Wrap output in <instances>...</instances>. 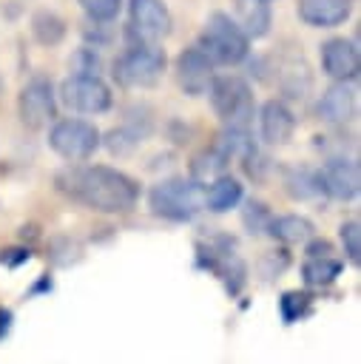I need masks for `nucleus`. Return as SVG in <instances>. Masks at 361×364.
Segmentation results:
<instances>
[{
	"label": "nucleus",
	"mask_w": 361,
	"mask_h": 364,
	"mask_svg": "<svg viewBox=\"0 0 361 364\" xmlns=\"http://www.w3.org/2000/svg\"><path fill=\"white\" fill-rule=\"evenodd\" d=\"M270 219H273V213H270V208H267L262 199H247V202H244V208H242V225H244V230H247L250 236L267 233Z\"/></svg>",
	"instance_id": "nucleus-23"
},
{
	"label": "nucleus",
	"mask_w": 361,
	"mask_h": 364,
	"mask_svg": "<svg viewBox=\"0 0 361 364\" xmlns=\"http://www.w3.org/2000/svg\"><path fill=\"white\" fill-rule=\"evenodd\" d=\"M176 80H179L182 91L190 94V97L208 94V88L213 82V60L199 46L185 48L176 57Z\"/></svg>",
	"instance_id": "nucleus-12"
},
{
	"label": "nucleus",
	"mask_w": 361,
	"mask_h": 364,
	"mask_svg": "<svg viewBox=\"0 0 361 364\" xmlns=\"http://www.w3.org/2000/svg\"><path fill=\"white\" fill-rule=\"evenodd\" d=\"M318 188L321 193H327L330 199H338V202H350L358 196L361 191V173H358V162L355 159H347V156H333L327 159L318 171Z\"/></svg>",
	"instance_id": "nucleus-10"
},
{
	"label": "nucleus",
	"mask_w": 361,
	"mask_h": 364,
	"mask_svg": "<svg viewBox=\"0 0 361 364\" xmlns=\"http://www.w3.org/2000/svg\"><path fill=\"white\" fill-rule=\"evenodd\" d=\"M344 270V262L335 256H318V259H304L301 264V279L307 287H330Z\"/></svg>",
	"instance_id": "nucleus-20"
},
{
	"label": "nucleus",
	"mask_w": 361,
	"mask_h": 364,
	"mask_svg": "<svg viewBox=\"0 0 361 364\" xmlns=\"http://www.w3.org/2000/svg\"><path fill=\"white\" fill-rule=\"evenodd\" d=\"M236 26L247 37H264L270 31V9L264 0H236Z\"/></svg>",
	"instance_id": "nucleus-19"
},
{
	"label": "nucleus",
	"mask_w": 361,
	"mask_h": 364,
	"mask_svg": "<svg viewBox=\"0 0 361 364\" xmlns=\"http://www.w3.org/2000/svg\"><path fill=\"white\" fill-rule=\"evenodd\" d=\"M165 71V51L153 43H139L117 57L114 80L125 88H151L162 80Z\"/></svg>",
	"instance_id": "nucleus-6"
},
{
	"label": "nucleus",
	"mask_w": 361,
	"mask_h": 364,
	"mask_svg": "<svg viewBox=\"0 0 361 364\" xmlns=\"http://www.w3.org/2000/svg\"><path fill=\"white\" fill-rule=\"evenodd\" d=\"M313 230H316V225L307 216H301V213L273 216L270 219V228H267V233L276 242H281V245H304L313 236Z\"/></svg>",
	"instance_id": "nucleus-18"
},
{
	"label": "nucleus",
	"mask_w": 361,
	"mask_h": 364,
	"mask_svg": "<svg viewBox=\"0 0 361 364\" xmlns=\"http://www.w3.org/2000/svg\"><path fill=\"white\" fill-rule=\"evenodd\" d=\"M48 145L57 156L68 162H82L99 148V131L85 119H60L48 131Z\"/></svg>",
	"instance_id": "nucleus-7"
},
{
	"label": "nucleus",
	"mask_w": 361,
	"mask_h": 364,
	"mask_svg": "<svg viewBox=\"0 0 361 364\" xmlns=\"http://www.w3.org/2000/svg\"><path fill=\"white\" fill-rule=\"evenodd\" d=\"M321 65H324V74L333 77L335 82H352L361 71V57L350 40L333 37L321 46Z\"/></svg>",
	"instance_id": "nucleus-13"
},
{
	"label": "nucleus",
	"mask_w": 361,
	"mask_h": 364,
	"mask_svg": "<svg viewBox=\"0 0 361 364\" xmlns=\"http://www.w3.org/2000/svg\"><path fill=\"white\" fill-rule=\"evenodd\" d=\"M48 259L57 267H71V264H77L82 259V245L77 239H71V236H54L48 242Z\"/></svg>",
	"instance_id": "nucleus-24"
},
{
	"label": "nucleus",
	"mask_w": 361,
	"mask_h": 364,
	"mask_svg": "<svg viewBox=\"0 0 361 364\" xmlns=\"http://www.w3.org/2000/svg\"><path fill=\"white\" fill-rule=\"evenodd\" d=\"M259 131L267 145H284L296 131V117L281 100H267L259 114Z\"/></svg>",
	"instance_id": "nucleus-15"
},
{
	"label": "nucleus",
	"mask_w": 361,
	"mask_h": 364,
	"mask_svg": "<svg viewBox=\"0 0 361 364\" xmlns=\"http://www.w3.org/2000/svg\"><path fill=\"white\" fill-rule=\"evenodd\" d=\"M54 185L71 202L97 213H128L139 199V185L108 165H71L54 176Z\"/></svg>",
	"instance_id": "nucleus-1"
},
{
	"label": "nucleus",
	"mask_w": 361,
	"mask_h": 364,
	"mask_svg": "<svg viewBox=\"0 0 361 364\" xmlns=\"http://www.w3.org/2000/svg\"><path fill=\"white\" fill-rule=\"evenodd\" d=\"M31 28H34V37H37L40 43H45V46L60 43V40H63V34H65L63 20H60L57 14H51V11H40V14H34Z\"/></svg>",
	"instance_id": "nucleus-25"
},
{
	"label": "nucleus",
	"mask_w": 361,
	"mask_h": 364,
	"mask_svg": "<svg viewBox=\"0 0 361 364\" xmlns=\"http://www.w3.org/2000/svg\"><path fill=\"white\" fill-rule=\"evenodd\" d=\"M28 259H31V250H28V247H20V245L0 250V264H6V267H20V264H26Z\"/></svg>",
	"instance_id": "nucleus-29"
},
{
	"label": "nucleus",
	"mask_w": 361,
	"mask_h": 364,
	"mask_svg": "<svg viewBox=\"0 0 361 364\" xmlns=\"http://www.w3.org/2000/svg\"><path fill=\"white\" fill-rule=\"evenodd\" d=\"M242 202V182L236 176L219 173L213 176V182L205 188V208L213 213H227L230 208H236Z\"/></svg>",
	"instance_id": "nucleus-17"
},
{
	"label": "nucleus",
	"mask_w": 361,
	"mask_h": 364,
	"mask_svg": "<svg viewBox=\"0 0 361 364\" xmlns=\"http://www.w3.org/2000/svg\"><path fill=\"white\" fill-rule=\"evenodd\" d=\"M208 94H210V105H213L216 117L225 125L247 128V122L253 117V91L242 77H236V74L213 77Z\"/></svg>",
	"instance_id": "nucleus-5"
},
{
	"label": "nucleus",
	"mask_w": 361,
	"mask_h": 364,
	"mask_svg": "<svg viewBox=\"0 0 361 364\" xmlns=\"http://www.w3.org/2000/svg\"><path fill=\"white\" fill-rule=\"evenodd\" d=\"M313 313V296L307 290H284L279 299V316L284 324L304 321Z\"/></svg>",
	"instance_id": "nucleus-21"
},
{
	"label": "nucleus",
	"mask_w": 361,
	"mask_h": 364,
	"mask_svg": "<svg viewBox=\"0 0 361 364\" xmlns=\"http://www.w3.org/2000/svg\"><path fill=\"white\" fill-rule=\"evenodd\" d=\"M80 6L85 9V14L91 20H99V23H108L119 14V6L122 0H80Z\"/></svg>",
	"instance_id": "nucleus-27"
},
{
	"label": "nucleus",
	"mask_w": 361,
	"mask_h": 364,
	"mask_svg": "<svg viewBox=\"0 0 361 364\" xmlns=\"http://www.w3.org/2000/svg\"><path fill=\"white\" fill-rule=\"evenodd\" d=\"M287 264H290V256H287V250H273V253H264V256H262V262H259V267H262V276H267V279L279 276V273H281Z\"/></svg>",
	"instance_id": "nucleus-28"
},
{
	"label": "nucleus",
	"mask_w": 361,
	"mask_h": 364,
	"mask_svg": "<svg viewBox=\"0 0 361 364\" xmlns=\"http://www.w3.org/2000/svg\"><path fill=\"white\" fill-rule=\"evenodd\" d=\"M284 188H287V193H290L293 199H313V196L321 193L318 176H316V171H310V168H293V171H287Z\"/></svg>",
	"instance_id": "nucleus-22"
},
{
	"label": "nucleus",
	"mask_w": 361,
	"mask_h": 364,
	"mask_svg": "<svg viewBox=\"0 0 361 364\" xmlns=\"http://www.w3.org/2000/svg\"><path fill=\"white\" fill-rule=\"evenodd\" d=\"M338 236H341L344 256H347L352 264H361V225H358V219H347V222H341Z\"/></svg>",
	"instance_id": "nucleus-26"
},
{
	"label": "nucleus",
	"mask_w": 361,
	"mask_h": 364,
	"mask_svg": "<svg viewBox=\"0 0 361 364\" xmlns=\"http://www.w3.org/2000/svg\"><path fill=\"white\" fill-rule=\"evenodd\" d=\"M128 14H131V31L139 37V43H159L162 37L171 34L173 23L162 0H131Z\"/></svg>",
	"instance_id": "nucleus-11"
},
{
	"label": "nucleus",
	"mask_w": 361,
	"mask_h": 364,
	"mask_svg": "<svg viewBox=\"0 0 361 364\" xmlns=\"http://www.w3.org/2000/svg\"><path fill=\"white\" fill-rule=\"evenodd\" d=\"M298 17L307 26L330 28L350 17V0H298Z\"/></svg>",
	"instance_id": "nucleus-16"
},
{
	"label": "nucleus",
	"mask_w": 361,
	"mask_h": 364,
	"mask_svg": "<svg viewBox=\"0 0 361 364\" xmlns=\"http://www.w3.org/2000/svg\"><path fill=\"white\" fill-rule=\"evenodd\" d=\"M40 290H51V279H48V276H43V279L31 287V293H28V296H34V293H40Z\"/></svg>",
	"instance_id": "nucleus-33"
},
{
	"label": "nucleus",
	"mask_w": 361,
	"mask_h": 364,
	"mask_svg": "<svg viewBox=\"0 0 361 364\" xmlns=\"http://www.w3.org/2000/svg\"><path fill=\"white\" fill-rule=\"evenodd\" d=\"M196 267L222 279L230 296H236L247 282V267L239 259L236 242L227 233H210L205 242H196Z\"/></svg>",
	"instance_id": "nucleus-3"
},
{
	"label": "nucleus",
	"mask_w": 361,
	"mask_h": 364,
	"mask_svg": "<svg viewBox=\"0 0 361 364\" xmlns=\"http://www.w3.org/2000/svg\"><path fill=\"white\" fill-rule=\"evenodd\" d=\"M71 63H74V74H97V68H99V60H97L88 48L77 51Z\"/></svg>",
	"instance_id": "nucleus-30"
},
{
	"label": "nucleus",
	"mask_w": 361,
	"mask_h": 364,
	"mask_svg": "<svg viewBox=\"0 0 361 364\" xmlns=\"http://www.w3.org/2000/svg\"><path fill=\"white\" fill-rule=\"evenodd\" d=\"M148 208L153 216L171 219V222H190L205 208V185L199 179L171 176L151 188Z\"/></svg>",
	"instance_id": "nucleus-2"
},
{
	"label": "nucleus",
	"mask_w": 361,
	"mask_h": 364,
	"mask_svg": "<svg viewBox=\"0 0 361 364\" xmlns=\"http://www.w3.org/2000/svg\"><path fill=\"white\" fill-rule=\"evenodd\" d=\"M60 100L77 114H102L111 108L114 94L97 74H71L60 85Z\"/></svg>",
	"instance_id": "nucleus-8"
},
{
	"label": "nucleus",
	"mask_w": 361,
	"mask_h": 364,
	"mask_svg": "<svg viewBox=\"0 0 361 364\" xmlns=\"http://www.w3.org/2000/svg\"><path fill=\"white\" fill-rule=\"evenodd\" d=\"M17 111H20V119L26 128H31V131L45 128L57 117V100H54L51 82L45 77L28 80L17 97Z\"/></svg>",
	"instance_id": "nucleus-9"
},
{
	"label": "nucleus",
	"mask_w": 361,
	"mask_h": 364,
	"mask_svg": "<svg viewBox=\"0 0 361 364\" xmlns=\"http://www.w3.org/2000/svg\"><path fill=\"white\" fill-rule=\"evenodd\" d=\"M199 48L222 65H236L250 54V37L225 11H213L199 34Z\"/></svg>",
	"instance_id": "nucleus-4"
},
{
	"label": "nucleus",
	"mask_w": 361,
	"mask_h": 364,
	"mask_svg": "<svg viewBox=\"0 0 361 364\" xmlns=\"http://www.w3.org/2000/svg\"><path fill=\"white\" fill-rule=\"evenodd\" d=\"M355 111H358V97L350 82H333L318 100V117L330 125L350 122L355 117Z\"/></svg>",
	"instance_id": "nucleus-14"
},
{
	"label": "nucleus",
	"mask_w": 361,
	"mask_h": 364,
	"mask_svg": "<svg viewBox=\"0 0 361 364\" xmlns=\"http://www.w3.org/2000/svg\"><path fill=\"white\" fill-rule=\"evenodd\" d=\"M335 250H333V242H327V239H316V236H310L307 242H304V256L307 259H318V256H333Z\"/></svg>",
	"instance_id": "nucleus-31"
},
{
	"label": "nucleus",
	"mask_w": 361,
	"mask_h": 364,
	"mask_svg": "<svg viewBox=\"0 0 361 364\" xmlns=\"http://www.w3.org/2000/svg\"><path fill=\"white\" fill-rule=\"evenodd\" d=\"M11 327H14V313H11L9 307H3V304H0V341L11 333Z\"/></svg>",
	"instance_id": "nucleus-32"
}]
</instances>
